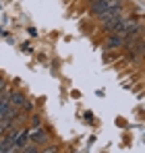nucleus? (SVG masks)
<instances>
[{
    "instance_id": "nucleus-1",
    "label": "nucleus",
    "mask_w": 145,
    "mask_h": 153,
    "mask_svg": "<svg viewBox=\"0 0 145 153\" xmlns=\"http://www.w3.org/2000/svg\"><path fill=\"white\" fill-rule=\"evenodd\" d=\"M124 17H126V15H124V6H122V4L110 8V10H106V13H102V15H97V19H99V23H102V29H104L106 33H112V29L118 25Z\"/></svg>"
},
{
    "instance_id": "nucleus-3",
    "label": "nucleus",
    "mask_w": 145,
    "mask_h": 153,
    "mask_svg": "<svg viewBox=\"0 0 145 153\" xmlns=\"http://www.w3.org/2000/svg\"><path fill=\"white\" fill-rule=\"evenodd\" d=\"M124 44H126V39L122 35H118V33H108L106 42H104V48L106 50H122Z\"/></svg>"
},
{
    "instance_id": "nucleus-2",
    "label": "nucleus",
    "mask_w": 145,
    "mask_h": 153,
    "mask_svg": "<svg viewBox=\"0 0 145 153\" xmlns=\"http://www.w3.org/2000/svg\"><path fill=\"white\" fill-rule=\"evenodd\" d=\"M118 4H122V0H91L89 13L93 17H97V15H102V13H106V10H110V8L118 6Z\"/></svg>"
},
{
    "instance_id": "nucleus-5",
    "label": "nucleus",
    "mask_w": 145,
    "mask_h": 153,
    "mask_svg": "<svg viewBox=\"0 0 145 153\" xmlns=\"http://www.w3.org/2000/svg\"><path fill=\"white\" fill-rule=\"evenodd\" d=\"M29 139H31L33 143H37V145H42V143H46V141H48V132H44L42 128L33 126L31 130H29Z\"/></svg>"
},
{
    "instance_id": "nucleus-7",
    "label": "nucleus",
    "mask_w": 145,
    "mask_h": 153,
    "mask_svg": "<svg viewBox=\"0 0 145 153\" xmlns=\"http://www.w3.org/2000/svg\"><path fill=\"white\" fill-rule=\"evenodd\" d=\"M141 58H143V60H145V50H143V54H141Z\"/></svg>"
},
{
    "instance_id": "nucleus-6",
    "label": "nucleus",
    "mask_w": 145,
    "mask_h": 153,
    "mask_svg": "<svg viewBox=\"0 0 145 153\" xmlns=\"http://www.w3.org/2000/svg\"><path fill=\"white\" fill-rule=\"evenodd\" d=\"M2 91H8V83H6L4 76H0V93H2Z\"/></svg>"
},
{
    "instance_id": "nucleus-4",
    "label": "nucleus",
    "mask_w": 145,
    "mask_h": 153,
    "mask_svg": "<svg viewBox=\"0 0 145 153\" xmlns=\"http://www.w3.org/2000/svg\"><path fill=\"white\" fill-rule=\"evenodd\" d=\"M8 102H10V105H15V108H23V105H27V95H25L23 91H15V93H10L8 95Z\"/></svg>"
}]
</instances>
